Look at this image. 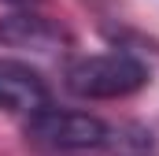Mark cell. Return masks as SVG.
<instances>
[{
  "label": "cell",
  "mask_w": 159,
  "mask_h": 156,
  "mask_svg": "<svg viewBox=\"0 0 159 156\" xmlns=\"http://www.w3.org/2000/svg\"><path fill=\"white\" fill-rule=\"evenodd\" d=\"M148 82V67L129 56V52H104V56H85L70 63L67 89L85 100H119L137 93Z\"/></svg>",
  "instance_id": "1"
},
{
  "label": "cell",
  "mask_w": 159,
  "mask_h": 156,
  "mask_svg": "<svg viewBox=\"0 0 159 156\" xmlns=\"http://www.w3.org/2000/svg\"><path fill=\"white\" fill-rule=\"evenodd\" d=\"M52 104L44 78L22 60H0V108L15 115H34Z\"/></svg>",
  "instance_id": "3"
},
{
  "label": "cell",
  "mask_w": 159,
  "mask_h": 156,
  "mask_svg": "<svg viewBox=\"0 0 159 156\" xmlns=\"http://www.w3.org/2000/svg\"><path fill=\"white\" fill-rule=\"evenodd\" d=\"M104 149L115 156H156V138L144 126H107Z\"/></svg>",
  "instance_id": "5"
},
{
  "label": "cell",
  "mask_w": 159,
  "mask_h": 156,
  "mask_svg": "<svg viewBox=\"0 0 159 156\" xmlns=\"http://www.w3.org/2000/svg\"><path fill=\"white\" fill-rule=\"evenodd\" d=\"M7 4H34V0H7Z\"/></svg>",
  "instance_id": "6"
},
{
  "label": "cell",
  "mask_w": 159,
  "mask_h": 156,
  "mask_svg": "<svg viewBox=\"0 0 159 156\" xmlns=\"http://www.w3.org/2000/svg\"><path fill=\"white\" fill-rule=\"evenodd\" d=\"M67 30L44 15L34 11H15L0 19V45L7 48H34V52H56L59 45H67Z\"/></svg>",
  "instance_id": "4"
},
{
  "label": "cell",
  "mask_w": 159,
  "mask_h": 156,
  "mask_svg": "<svg viewBox=\"0 0 159 156\" xmlns=\"http://www.w3.org/2000/svg\"><path fill=\"white\" fill-rule=\"evenodd\" d=\"M30 145L44 153H85V149H104L107 141V123L89 112H63V108H41L26 123Z\"/></svg>",
  "instance_id": "2"
}]
</instances>
